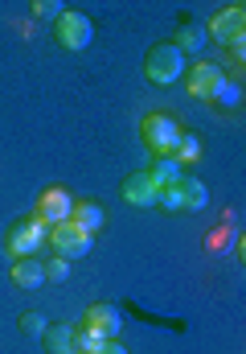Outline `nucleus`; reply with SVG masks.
<instances>
[{
    "label": "nucleus",
    "instance_id": "obj_2",
    "mask_svg": "<svg viewBox=\"0 0 246 354\" xmlns=\"http://www.w3.org/2000/svg\"><path fill=\"white\" fill-rule=\"evenodd\" d=\"M144 75L156 83V87H172L181 75H185V54L172 46V41H156L144 58Z\"/></svg>",
    "mask_w": 246,
    "mask_h": 354
},
{
    "label": "nucleus",
    "instance_id": "obj_16",
    "mask_svg": "<svg viewBox=\"0 0 246 354\" xmlns=\"http://www.w3.org/2000/svg\"><path fill=\"white\" fill-rule=\"evenodd\" d=\"M41 342H45V351L50 354H74V326H62V322H58V326L45 330Z\"/></svg>",
    "mask_w": 246,
    "mask_h": 354
},
{
    "label": "nucleus",
    "instance_id": "obj_14",
    "mask_svg": "<svg viewBox=\"0 0 246 354\" xmlns=\"http://www.w3.org/2000/svg\"><path fill=\"white\" fill-rule=\"evenodd\" d=\"M176 189H181V206L185 210H205V202H209V189H205V181L201 177H181L176 181Z\"/></svg>",
    "mask_w": 246,
    "mask_h": 354
},
{
    "label": "nucleus",
    "instance_id": "obj_15",
    "mask_svg": "<svg viewBox=\"0 0 246 354\" xmlns=\"http://www.w3.org/2000/svg\"><path fill=\"white\" fill-rule=\"evenodd\" d=\"M144 174L156 181V189H164V185H176V181L185 177V169H181V165H176L172 157H152V165H148Z\"/></svg>",
    "mask_w": 246,
    "mask_h": 354
},
{
    "label": "nucleus",
    "instance_id": "obj_6",
    "mask_svg": "<svg viewBox=\"0 0 246 354\" xmlns=\"http://www.w3.org/2000/svg\"><path fill=\"white\" fill-rule=\"evenodd\" d=\"M50 248H54V256H62V260H82V256H90V248H94V235H86L79 231L70 218L66 223H58V227H50Z\"/></svg>",
    "mask_w": 246,
    "mask_h": 354
},
{
    "label": "nucleus",
    "instance_id": "obj_24",
    "mask_svg": "<svg viewBox=\"0 0 246 354\" xmlns=\"http://www.w3.org/2000/svg\"><path fill=\"white\" fill-rule=\"evenodd\" d=\"M226 46H230V62H243V58H246V33H238V37H234V41H226Z\"/></svg>",
    "mask_w": 246,
    "mask_h": 354
},
{
    "label": "nucleus",
    "instance_id": "obj_9",
    "mask_svg": "<svg viewBox=\"0 0 246 354\" xmlns=\"http://www.w3.org/2000/svg\"><path fill=\"white\" fill-rule=\"evenodd\" d=\"M238 33H246V8L243 4H226L214 21H209V29H205V37H214V41H234Z\"/></svg>",
    "mask_w": 246,
    "mask_h": 354
},
{
    "label": "nucleus",
    "instance_id": "obj_20",
    "mask_svg": "<svg viewBox=\"0 0 246 354\" xmlns=\"http://www.w3.org/2000/svg\"><path fill=\"white\" fill-rule=\"evenodd\" d=\"M103 346V338L94 334V330H86V326H74V354H94Z\"/></svg>",
    "mask_w": 246,
    "mask_h": 354
},
{
    "label": "nucleus",
    "instance_id": "obj_11",
    "mask_svg": "<svg viewBox=\"0 0 246 354\" xmlns=\"http://www.w3.org/2000/svg\"><path fill=\"white\" fill-rule=\"evenodd\" d=\"M70 223L79 231H86V235H94V231L107 227V206L94 202V198H82V202H74V210H70Z\"/></svg>",
    "mask_w": 246,
    "mask_h": 354
},
{
    "label": "nucleus",
    "instance_id": "obj_8",
    "mask_svg": "<svg viewBox=\"0 0 246 354\" xmlns=\"http://www.w3.org/2000/svg\"><path fill=\"white\" fill-rule=\"evenodd\" d=\"M222 79H226V75H222V62H205V58H197L185 83H189V95H193V99H214V91L222 87Z\"/></svg>",
    "mask_w": 246,
    "mask_h": 354
},
{
    "label": "nucleus",
    "instance_id": "obj_5",
    "mask_svg": "<svg viewBox=\"0 0 246 354\" xmlns=\"http://www.w3.org/2000/svg\"><path fill=\"white\" fill-rule=\"evenodd\" d=\"M70 210H74V198H70L66 185H45V189L37 194V202H33V218H37L41 227H58V223H66Z\"/></svg>",
    "mask_w": 246,
    "mask_h": 354
},
{
    "label": "nucleus",
    "instance_id": "obj_4",
    "mask_svg": "<svg viewBox=\"0 0 246 354\" xmlns=\"http://www.w3.org/2000/svg\"><path fill=\"white\" fill-rule=\"evenodd\" d=\"M54 37H58V46L62 50H86L90 41H94V21L82 12V8H66L58 21H54Z\"/></svg>",
    "mask_w": 246,
    "mask_h": 354
},
{
    "label": "nucleus",
    "instance_id": "obj_10",
    "mask_svg": "<svg viewBox=\"0 0 246 354\" xmlns=\"http://www.w3.org/2000/svg\"><path fill=\"white\" fill-rule=\"evenodd\" d=\"M156 181L144 174V169H136V174L123 177V202L127 206H140V210H148V206H156Z\"/></svg>",
    "mask_w": 246,
    "mask_h": 354
},
{
    "label": "nucleus",
    "instance_id": "obj_17",
    "mask_svg": "<svg viewBox=\"0 0 246 354\" xmlns=\"http://www.w3.org/2000/svg\"><path fill=\"white\" fill-rule=\"evenodd\" d=\"M172 161L185 169V165H193V161H201V136L197 132H181V140H176V149H172Z\"/></svg>",
    "mask_w": 246,
    "mask_h": 354
},
{
    "label": "nucleus",
    "instance_id": "obj_13",
    "mask_svg": "<svg viewBox=\"0 0 246 354\" xmlns=\"http://www.w3.org/2000/svg\"><path fill=\"white\" fill-rule=\"evenodd\" d=\"M205 41H209V37H205V25H181L176 37H172V46H176L185 58H201V54H205Z\"/></svg>",
    "mask_w": 246,
    "mask_h": 354
},
{
    "label": "nucleus",
    "instance_id": "obj_19",
    "mask_svg": "<svg viewBox=\"0 0 246 354\" xmlns=\"http://www.w3.org/2000/svg\"><path fill=\"white\" fill-rule=\"evenodd\" d=\"M45 330H50V317H45L41 309H29V313H21V334H25V338L41 342V338H45Z\"/></svg>",
    "mask_w": 246,
    "mask_h": 354
},
{
    "label": "nucleus",
    "instance_id": "obj_22",
    "mask_svg": "<svg viewBox=\"0 0 246 354\" xmlns=\"http://www.w3.org/2000/svg\"><path fill=\"white\" fill-rule=\"evenodd\" d=\"M62 12H66L62 0H37V4H33V17H37V21H58Z\"/></svg>",
    "mask_w": 246,
    "mask_h": 354
},
{
    "label": "nucleus",
    "instance_id": "obj_23",
    "mask_svg": "<svg viewBox=\"0 0 246 354\" xmlns=\"http://www.w3.org/2000/svg\"><path fill=\"white\" fill-rule=\"evenodd\" d=\"M156 206L172 210V214H176V210H185V206H181V189H176V185H164L161 194H156Z\"/></svg>",
    "mask_w": 246,
    "mask_h": 354
},
{
    "label": "nucleus",
    "instance_id": "obj_1",
    "mask_svg": "<svg viewBox=\"0 0 246 354\" xmlns=\"http://www.w3.org/2000/svg\"><path fill=\"white\" fill-rule=\"evenodd\" d=\"M181 132H185V128H181V120H176L172 111H152V115H144V124H140V136H144V145H148L152 157H172Z\"/></svg>",
    "mask_w": 246,
    "mask_h": 354
},
{
    "label": "nucleus",
    "instance_id": "obj_3",
    "mask_svg": "<svg viewBox=\"0 0 246 354\" xmlns=\"http://www.w3.org/2000/svg\"><path fill=\"white\" fill-rule=\"evenodd\" d=\"M45 235H50V227H41L37 218H17V223H8V231H4V252L17 256V260L37 256L41 243H45Z\"/></svg>",
    "mask_w": 246,
    "mask_h": 354
},
{
    "label": "nucleus",
    "instance_id": "obj_21",
    "mask_svg": "<svg viewBox=\"0 0 246 354\" xmlns=\"http://www.w3.org/2000/svg\"><path fill=\"white\" fill-rule=\"evenodd\" d=\"M41 268H45V280H50V284H62V280L70 276V260H62V256H50Z\"/></svg>",
    "mask_w": 246,
    "mask_h": 354
},
{
    "label": "nucleus",
    "instance_id": "obj_12",
    "mask_svg": "<svg viewBox=\"0 0 246 354\" xmlns=\"http://www.w3.org/2000/svg\"><path fill=\"white\" fill-rule=\"evenodd\" d=\"M8 276H12V284H17V288H41V284H45V268H41V260H37V256L12 260Z\"/></svg>",
    "mask_w": 246,
    "mask_h": 354
},
{
    "label": "nucleus",
    "instance_id": "obj_7",
    "mask_svg": "<svg viewBox=\"0 0 246 354\" xmlns=\"http://www.w3.org/2000/svg\"><path fill=\"white\" fill-rule=\"evenodd\" d=\"M82 326L94 330L103 342H107V338H119V330H123V309L111 305V301H94V305L82 313Z\"/></svg>",
    "mask_w": 246,
    "mask_h": 354
},
{
    "label": "nucleus",
    "instance_id": "obj_25",
    "mask_svg": "<svg viewBox=\"0 0 246 354\" xmlns=\"http://www.w3.org/2000/svg\"><path fill=\"white\" fill-rule=\"evenodd\" d=\"M94 354H127V346H123L119 338H107V342H103V346H99Z\"/></svg>",
    "mask_w": 246,
    "mask_h": 354
},
{
    "label": "nucleus",
    "instance_id": "obj_18",
    "mask_svg": "<svg viewBox=\"0 0 246 354\" xmlns=\"http://www.w3.org/2000/svg\"><path fill=\"white\" fill-rule=\"evenodd\" d=\"M218 111H238L243 107V83H230V79H222V87L214 91V99H209Z\"/></svg>",
    "mask_w": 246,
    "mask_h": 354
}]
</instances>
